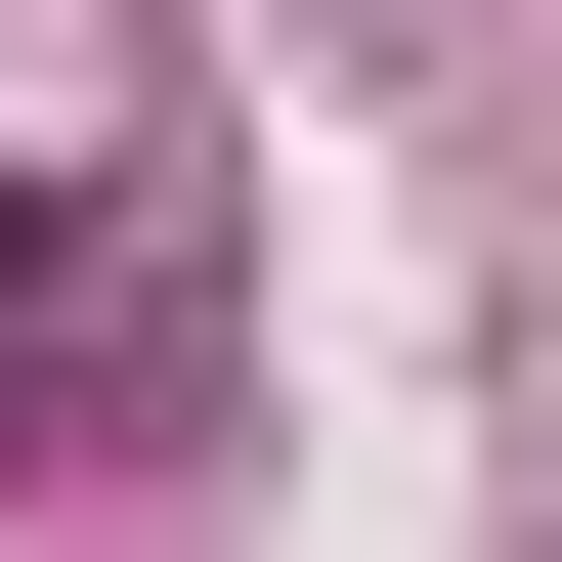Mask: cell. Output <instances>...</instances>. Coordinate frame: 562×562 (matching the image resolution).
<instances>
[{"mask_svg":"<svg viewBox=\"0 0 562 562\" xmlns=\"http://www.w3.org/2000/svg\"><path fill=\"white\" fill-rule=\"evenodd\" d=\"M87 347H131V216H87V173H0V390H87Z\"/></svg>","mask_w":562,"mask_h":562,"instance_id":"obj_1","label":"cell"}]
</instances>
